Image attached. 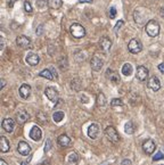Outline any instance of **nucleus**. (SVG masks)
Instances as JSON below:
<instances>
[{"mask_svg":"<svg viewBox=\"0 0 164 165\" xmlns=\"http://www.w3.org/2000/svg\"><path fill=\"white\" fill-rule=\"evenodd\" d=\"M40 61V58L37 54H33V52H30L27 56H26V63L31 66H35L38 65Z\"/></svg>","mask_w":164,"mask_h":165,"instance_id":"15","label":"nucleus"},{"mask_svg":"<svg viewBox=\"0 0 164 165\" xmlns=\"http://www.w3.org/2000/svg\"><path fill=\"white\" fill-rule=\"evenodd\" d=\"M106 76H107V78L109 79L113 83H115V84L120 83V76H119V74H117L115 71L108 68L107 72H106Z\"/></svg>","mask_w":164,"mask_h":165,"instance_id":"19","label":"nucleus"},{"mask_svg":"<svg viewBox=\"0 0 164 165\" xmlns=\"http://www.w3.org/2000/svg\"><path fill=\"white\" fill-rule=\"evenodd\" d=\"M105 135L107 137V139L113 143H117L120 141V135L117 133V131L115 130L114 126H107L105 130Z\"/></svg>","mask_w":164,"mask_h":165,"instance_id":"3","label":"nucleus"},{"mask_svg":"<svg viewBox=\"0 0 164 165\" xmlns=\"http://www.w3.org/2000/svg\"><path fill=\"white\" fill-rule=\"evenodd\" d=\"M122 74L125 75V76H129L132 74V65L129 64V63H125L123 67H122Z\"/></svg>","mask_w":164,"mask_h":165,"instance_id":"24","label":"nucleus"},{"mask_svg":"<svg viewBox=\"0 0 164 165\" xmlns=\"http://www.w3.org/2000/svg\"><path fill=\"white\" fill-rule=\"evenodd\" d=\"M115 16H116V8L115 7H111V9H109V17L115 18Z\"/></svg>","mask_w":164,"mask_h":165,"instance_id":"32","label":"nucleus"},{"mask_svg":"<svg viewBox=\"0 0 164 165\" xmlns=\"http://www.w3.org/2000/svg\"><path fill=\"white\" fill-rule=\"evenodd\" d=\"M66 163H67V165H78L79 155L77 154V153H71L69 156H67Z\"/></svg>","mask_w":164,"mask_h":165,"instance_id":"21","label":"nucleus"},{"mask_svg":"<svg viewBox=\"0 0 164 165\" xmlns=\"http://www.w3.org/2000/svg\"><path fill=\"white\" fill-rule=\"evenodd\" d=\"M160 16L164 19V7H162V8L160 9Z\"/></svg>","mask_w":164,"mask_h":165,"instance_id":"40","label":"nucleus"},{"mask_svg":"<svg viewBox=\"0 0 164 165\" xmlns=\"http://www.w3.org/2000/svg\"><path fill=\"white\" fill-rule=\"evenodd\" d=\"M47 1L48 0H37V1H35L37 7H39V8H45V7L47 6Z\"/></svg>","mask_w":164,"mask_h":165,"instance_id":"31","label":"nucleus"},{"mask_svg":"<svg viewBox=\"0 0 164 165\" xmlns=\"http://www.w3.org/2000/svg\"><path fill=\"white\" fill-rule=\"evenodd\" d=\"M62 0H48V5L52 7V9H58L62 7Z\"/></svg>","mask_w":164,"mask_h":165,"instance_id":"25","label":"nucleus"},{"mask_svg":"<svg viewBox=\"0 0 164 165\" xmlns=\"http://www.w3.org/2000/svg\"><path fill=\"white\" fill-rule=\"evenodd\" d=\"M128 49L131 54H139L143 50V44L140 42V40L138 39H132L130 40L129 44H128Z\"/></svg>","mask_w":164,"mask_h":165,"instance_id":"4","label":"nucleus"},{"mask_svg":"<svg viewBox=\"0 0 164 165\" xmlns=\"http://www.w3.org/2000/svg\"><path fill=\"white\" fill-rule=\"evenodd\" d=\"M70 31H71V34L73 35L74 38L77 39H80V38H83L86 35V29L79 24V23H73L71 27H70Z\"/></svg>","mask_w":164,"mask_h":165,"instance_id":"2","label":"nucleus"},{"mask_svg":"<svg viewBox=\"0 0 164 165\" xmlns=\"http://www.w3.org/2000/svg\"><path fill=\"white\" fill-rule=\"evenodd\" d=\"M5 86H6V81H5V80H1V81H0V89H2Z\"/></svg>","mask_w":164,"mask_h":165,"instance_id":"41","label":"nucleus"},{"mask_svg":"<svg viewBox=\"0 0 164 165\" xmlns=\"http://www.w3.org/2000/svg\"><path fill=\"white\" fill-rule=\"evenodd\" d=\"M38 118L40 120V122H41V123H46V122H47V118H46V116H43V113H39V115H38Z\"/></svg>","mask_w":164,"mask_h":165,"instance_id":"35","label":"nucleus"},{"mask_svg":"<svg viewBox=\"0 0 164 165\" xmlns=\"http://www.w3.org/2000/svg\"><path fill=\"white\" fill-rule=\"evenodd\" d=\"M97 105L98 106H105L106 105V97L103 92H99L97 96Z\"/></svg>","mask_w":164,"mask_h":165,"instance_id":"27","label":"nucleus"},{"mask_svg":"<svg viewBox=\"0 0 164 165\" xmlns=\"http://www.w3.org/2000/svg\"><path fill=\"white\" fill-rule=\"evenodd\" d=\"M50 147H52V141H50V139L47 140V142H46V147H45V152H48L49 149H50Z\"/></svg>","mask_w":164,"mask_h":165,"instance_id":"36","label":"nucleus"},{"mask_svg":"<svg viewBox=\"0 0 164 165\" xmlns=\"http://www.w3.org/2000/svg\"><path fill=\"white\" fill-rule=\"evenodd\" d=\"M148 88L152 89L153 91H159L161 89V82L159 78L156 76H152L149 80H148Z\"/></svg>","mask_w":164,"mask_h":165,"instance_id":"12","label":"nucleus"},{"mask_svg":"<svg viewBox=\"0 0 164 165\" xmlns=\"http://www.w3.org/2000/svg\"><path fill=\"white\" fill-rule=\"evenodd\" d=\"M57 142L61 147H69L70 143H71V139L66 135H61L57 139Z\"/></svg>","mask_w":164,"mask_h":165,"instance_id":"20","label":"nucleus"},{"mask_svg":"<svg viewBox=\"0 0 164 165\" xmlns=\"http://www.w3.org/2000/svg\"><path fill=\"white\" fill-rule=\"evenodd\" d=\"M98 133H99V128L97 124H91L89 126V129H88V135L90 137L91 139H96L97 137H98Z\"/></svg>","mask_w":164,"mask_h":165,"instance_id":"18","label":"nucleus"},{"mask_svg":"<svg viewBox=\"0 0 164 165\" xmlns=\"http://www.w3.org/2000/svg\"><path fill=\"white\" fill-rule=\"evenodd\" d=\"M145 29H146V33L151 38H155V37L160 34V24L156 22L155 19L148 21Z\"/></svg>","mask_w":164,"mask_h":165,"instance_id":"1","label":"nucleus"},{"mask_svg":"<svg viewBox=\"0 0 164 165\" xmlns=\"http://www.w3.org/2000/svg\"><path fill=\"white\" fill-rule=\"evenodd\" d=\"M90 66H91V68H92V71L98 72V71L102 70V67L104 66L103 59H100L99 57H97V56H94L92 58H91Z\"/></svg>","mask_w":164,"mask_h":165,"instance_id":"9","label":"nucleus"},{"mask_svg":"<svg viewBox=\"0 0 164 165\" xmlns=\"http://www.w3.org/2000/svg\"><path fill=\"white\" fill-rule=\"evenodd\" d=\"M111 105H112L113 107H115V106H122L123 105V101H122L120 98H115V99H113L111 101Z\"/></svg>","mask_w":164,"mask_h":165,"instance_id":"30","label":"nucleus"},{"mask_svg":"<svg viewBox=\"0 0 164 165\" xmlns=\"http://www.w3.org/2000/svg\"><path fill=\"white\" fill-rule=\"evenodd\" d=\"M50 70H52V74H54V76H55V78H57V73L55 72V70H54V68H50Z\"/></svg>","mask_w":164,"mask_h":165,"instance_id":"43","label":"nucleus"},{"mask_svg":"<svg viewBox=\"0 0 164 165\" xmlns=\"http://www.w3.org/2000/svg\"><path fill=\"white\" fill-rule=\"evenodd\" d=\"M21 165H27V163H22Z\"/></svg>","mask_w":164,"mask_h":165,"instance_id":"46","label":"nucleus"},{"mask_svg":"<svg viewBox=\"0 0 164 165\" xmlns=\"http://www.w3.org/2000/svg\"><path fill=\"white\" fill-rule=\"evenodd\" d=\"M159 70H160L161 73H163V74H164V64H163V63L159 65Z\"/></svg>","mask_w":164,"mask_h":165,"instance_id":"38","label":"nucleus"},{"mask_svg":"<svg viewBox=\"0 0 164 165\" xmlns=\"http://www.w3.org/2000/svg\"><path fill=\"white\" fill-rule=\"evenodd\" d=\"M2 128H4V130L6 132H8V133H12L15 129V122L14 120L12 118H5L4 121H2Z\"/></svg>","mask_w":164,"mask_h":165,"instance_id":"13","label":"nucleus"},{"mask_svg":"<svg viewBox=\"0 0 164 165\" xmlns=\"http://www.w3.org/2000/svg\"><path fill=\"white\" fill-rule=\"evenodd\" d=\"M124 131L125 133H128V135H132L134 132V126L132 124V122H127L124 124Z\"/></svg>","mask_w":164,"mask_h":165,"instance_id":"26","label":"nucleus"},{"mask_svg":"<svg viewBox=\"0 0 164 165\" xmlns=\"http://www.w3.org/2000/svg\"><path fill=\"white\" fill-rule=\"evenodd\" d=\"M79 1H80V2H88V4H91V2H92V0H79Z\"/></svg>","mask_w":164,"mask_h":165,"instance_id":"42","label":"nucleus"},{"mask_svg":"<svg viewBox=\"0 0 164 165\" xmlns=\"http://www.w3.org/2000/svg\"><path fill=\"white\" fill-rule=\"evenodd\" d=\"M121 165H131V162L129 160H124V161H122Z\"/></svg>","mask_w":164,"mask_h":165,"instance_id":"39","label":"nucleus"},{"mask_svg":"<svg viewBox=\"0 0 164 165\" xmlns=\"http://www.w3.org/2000/svg\"><path fill=\"white\" fill-rule=\"evenodd\" d=\"M17 150L18 153L23 155V156H26V155H29L31 152V147L29 143H26L25 141H21V142L17 145Z\"/></svg>","mask_w":164,"mask_h":165,"instance_id":"11","label":"nucleus"},{"mask_svg":"<svg viewBox=\"0 0 164 165\" xmlns=\"http://www.w3.org/2000/svg\"><path fill=\"white\" fill-rule=\"evenodd\" d=\"M24 9H25L26 13H29V14H31L33 12V8H32V6H31L30 1H25V2H24Z\"/></svg>","mask_w":164,"mask_h":165,"instance_id":"29","label":"nucleus"},{"mask_svg":"<svg viewBox=\"0 0 164 165\" xmlns=\"http://www.w3.org/2000/svg\"><path fill=\"white\" fill-rule=\"evenodd\" d=\"M99 46L102 48V50H104L105 52H107L111 47H112V41L108 39L107 37H103L99 41Z\"/></svg>","mask_w":164,"mask_h":165,"instance_id":"16","label":"nucleus"},{"mask_svg":"<svg viewBox=\"0 0 164 165\" xmlns=\"http://www.w3.org/2000/svg\"><path fill=\"white\" fill-rule=\"evenodd\" d=\"M18 92H20V96H21L23 99H27L29 96L31 95V87L29 84H25V83H24V84H22L21 87H20Z\"/></svg>","mask_w":164,"mask_h":165,"instance_id":"14","label":"nucleus"},{"mask_svg":"<svg viewBox=\"0 0 164 165\" xmlns=\"http://www.w3.org/2000/svg\"><path fill=\"white\" fill-rule=\"evenodd\" d=\"M41 137H42V131L40 129L39 126L34 125L30 131V138L32 140H34V141H39L41 139Z\"/></svg>","mask_w":164,"mask_h":165,"instance_id":"10","label":"nucleus"},{"mask_svg":"<svg viewBox=\"0 0 164 165\" xmlns=\"http://www.w3.org/2000/svg\"><path fill=\"white\" fill-rule=\"evenodd\" d=\"M29 118H30V115H29V113L26 112L25 109H21L16 114V120H17L18 123H25L29 120Z\"/></svg>","mask_w":164,"mask_h":165,"instance_id":"17","label":"nucleus"},{"mask_svg":"<svg viewBox=\"0 0 164 165\" xmlns=\"http://www.w3.org/2000/svg\"><path fill=\"white\" fill-rule=\"evenodd\" d=\"M162 158H163V154H162V152H157L155 156L153 157L154 161H159V160H162Z\"/></svg>","mask_w":164,"mask_h":165,"instance_id":"34","label":"nucleus"},{"mask_svg":"<svg viewBox=\"0 0 164 165\" xmlns=\"http://www.w3.org/2000/svg\"><path fill=\"white\" fill-rule=\"evenodd\" d=\"M0 165H8V164H7V163L4 161V160H1V161H0Z\"/></svg>","mask_w":164,"mask_h":165,"instance_id":"44","label":"nucleus"},{"mask_svg":"<svg viewBox=\"0 0 164 165\" xmlns=\"http://www.w3.org/2000/svg\"><path fill=\"white\" fill-rule=\"evenodd\" d=\"M143 149H144V152L146 153L147 155H151V154H153V153L155 152V149H156L155 142H154L152 139L145 140V141H144V143H143Z\"/></svg>","mask_w":164,"mask_h":165,"instance_id":"5","label":"nucleus"},{"mask_svg":"<svg viewBox=\"0 0 164 165\" xmlns=\"http://www.w3.org/2000/svg\"><path fill=\"white\" fill-rule=\"evenodd\" d=\"M148 74H149V72H148V70H147V67H145V66H138L137 67V73H136V76H137V79H138L139 81H145V80H147V78H148Z\"/></svg>","mask_w":164,"mask_h":165,"instance_id":"8","label":"nucleus"},{"mask_svg":"<svg viewBox=\"0 0 164 165\" xmlns=\"http://www.w3.org/2000/svg\"><path fill=\"white\" fill-rule=\"evenodd\" d=\"M123 24H124V21H122V19H121V21H119V22L116 23L115 27H114V31H115V32H117V31L122 27V25H123Z\"/></svg>","mask_w":164,"mask_h":165,"instance_id":"33","label":"nucleus"},{"mask_svg":"<svg viewBox=\"0 0 164 165\" xmlns=\"http://www.w3.org/2000/svg\"><path fill=\"white\" fill-rule=\"evenodd\" d=\"M16 44H17L18 47L23 48V49H27V48H31V40L25 37V35H20L16 38Z\"/></svg>","mask_w":164,"mask_h":165,"instance_id":"7","label":"nucleus"},{"mask_svg":"<svg viewBox=\"0 0 164 165\" xmlns=\"http://www.w3.org/2000/svg\"><path fill=\"white\" fill-rule=\"evenodd\" d=\"M39 76H41V78H45V79H47V80H54L55 79V76H54V74H52V70H43L41 71L39 73Z\"/></svg>","mask_w":164,"mask_h":165,"instance_id":"23","label":"nucleus"},{"mask_svg":"<svg viewBox=\"0 0 164 165\" xmlns=\"http://www.w3.org/2000/svg\"><path fill=\"white\" fill-rule=\"evenodd\" d=\"M45 95L47 96L48 99L50 100V101H52V103H56L57 100H58V91H57L55 88H52V87L46 88Z\"/></svg>","mask_w":164,"mask_h":165,"instance_id":"6","label":"nucleus"},{"mask_svg":"<svg viewBox=\"0 0 164 165\" xmlns=\"http://www.w3.org/2000/svg\"><path fill=\"white\" fill-rule=\"evenodd\" d=\"M0 146H1V152L2 153H7L10 148V145H9V141L7 140L6 137H1L0 138Z\"/></svg>","mask_w":164,"mask_h":165,"instance_id":"22","label":"nucleus"},{"mask_svg":"<svg viewBox=\"0 0 164 165\" xmlns=\"http://www.w3.org/2000/svg\"><path fill=\"white\" fill-rule=\"evenodd\" d=\"M41 165H49V163H48V162H45V163H42Z\"/></svg>","mask_w":164,"mask_h":165,"instance_id":"45","label":"nucleus"},{"mask_svg":"<svg viewBox=\"0 0 164 165\" xmlns=\"http://www.w3.org/2000/svg\"><path fill=\"white\" fill-rule=\"evenodd\" d=\"M52 118H54V121L56 122V123H59L64 118V113L63 112H56V113H54V115H52Z\"/></svg>","mask_w":164,"mask_h":165,"instance_id":"28","label":"nucleus"},{"mask_svg":"<svg viewBox=\"0 0 164 165\" xmlns=\"http://www.w3.org/2000/svg\"><path fill=\"white\" fill-rule=\"evenodd\" d=\"M42 29H43V26L40 25L39 29H37V34H38V35H41V34H42Z\"/></svg>","mask_w":164,"mask_h":165,"instance_id":"37","label":"nucleus"}]
</instances>
